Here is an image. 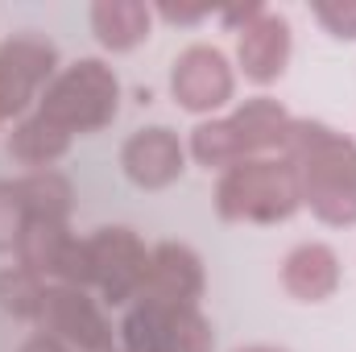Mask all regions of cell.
I'll list each match as a JSON object with an SVG mask.
<instances>
[{
  "label": "cell",
  "mask_w": 356,
  "mask_h": 352,
  "mask_svg": "<svg viewBox=\"0 0 356 352\" xmlns=\"http://www.w3.org/2000/svg\"><path fill=\"white\" fill-rule=\"evenodd\" d=\"M282 158L298 170L302 203L336 228L356 224V145L319 120H290Z\"/></svg>",
  "instance_id": "1"
},
{
  "label": "cell",
  "mask_w": 356,
  "mask_h": 352,
  "mask_svg": "<svg viewBox=\"0 0 356 352\" xmlns=\"http://www.w3.org/2000/svg\"><path fill=\"white\" fill-rule=\"evenodd\" d=\"M290 112L269 99H245L232 116H220V120H203L195 133H191V158L207 170H228L245 158H266L269 150H282L286 145V133H290Z\"/></svg>",
  "instance_id": "2"
},
{
  "label": "cell",
  "mask_w": 356,
  "mask_h": 352,
  "mask_svg": "<svg viewBox=\"0 0 356 352\" xmlns=\"http://www.w3.org/2000/svg\"><path fill=\"white\" fill-rule=\"evenodd\" d=\"M302 207V186L290 158H245L216 182V211L232 224H277Z\"/></svg>",
  "instance_id": "3"
},
{
  "label": "cell",
  "mask_w": 356,
  "mask_h": 352,
  "mask_svg": "<svg viewBox=\"0 0 356 352\" xmlns=\"http://www.w3.org/2000/svg\"><path fill=\"white\" fill-rule=\"evenodd\" d=\"M116 108H120V83L112 67H104L99 58H79L63 67L38 99V112L71 137L99 133L104 125H112Z\"/></svg>",
  "instance_id": "4"
},
{
  "label": "cell",
  "mask_w": 356,
  "mask_h": 352,
  "mask_svg": "<svg viewBox=\"0 0 356 352\" xmlns=\"http://www.w3.org/2000/svg\"><path fill=\"white\" fill-rule=\"evenodd\" d=\"M54 75H58L54 42L33 33V29L13 33L0 46V112H4V120L21 116L29 108V99L38 95V88L50 83Z\"/></svg>",
  "instance_id": "5"
},
{
  "label": "cell",
  "mask_w": 356,
  "mask_h": 352,
  "mask_svg": "<svg viewBox=\"0 0 356 352\" xmlns=\"http://www.w3.org/2000/svg\"><path fill=\"white\" fill-rule=\"evenodd\" d=\"M88 253H91V286H99L104 303L120 307V303L141 294L149 253L129 228H99V232H91Z\"/></svg>",
  "instance_id": "6"
},
{
  "label": "cell",
  "mask_w": 356,
  "mask_h": 352,
  "mask_svg": "<svg viewBox=\"0 0 356 352\" xmlns=\"http://www.w3.org/2000/svg\"><path fill=\"white\" fill-rule=\"evenodd\" d=\"M38 323H42V336H50L67 349L112 352V323L104 319L95 298H88V290H79V286H46Z\"/></svg>",
  "instance_id": "7"
},
{
  "label": "cell",
  "mask_w": 356,
  "mask_h": 352,
  "mask_svg": "<svg viewBox=\"0 0 356 352\" xmlns=\"http://www.w3.org/2000/svg\"><path fill=\"white\" fill-rule=\"evenodd\" d=\"M170 91H175V104L186 112H216L232 99L236 91V75L224 58V50L216 46H186L175 58V71H170Z\"/></svg>",
  "instance_id": "8"
},
{
  "label": "cell",
  "mask_w": 356,
  "mask_h": 352,
  "mask_svg": "<svg viewBox=\"0 0 356 352\" xmlns=\"http://www.w3.org/2000/svg\"><path fill=\"white\" fill-rule=\"evenodd\" d=\"M120 170L133 186L141 191H162L182 178L186 170V150L178 141L175 129L166 125H149V129H137L124 145H120Z\"/></svg>",
  "instance_id": "9"
},
{
  "label": "cell",
  "mask_w": 356,
  "mask_h": 352,
  "mask_svg": "<svg viewBox=\"0 0 356 352\" xmlns=\"http://www.w3.org/2000/svg\"><path fill=\"white\" fill-rule=\"evenodd\" d=\"M203 294V262L195 249L166 241L149 253L145 269V286L137 298H154V303H170V307H199Z\"/></svg>",
  "instance_id": "10"
},
{
  "label": "cell",
  "mask_w": 356,
  "mask_h": 352,
  "mask_svg": "<svg viewBox=\"0 0 356 352\" xmlns=\"http://www.w3.org/2000/svg\"><path fill=\"white\" fill-rule=\"evenodd\" d=\"M290 21L282 13H269L261 8L245 29H236V58H241V71L245 79L253 83H273L286 75V63H290Z\"/></svg>",
  "instance_id": "11"
},
{
  "label": "cell",
  "mask_w": 356,
  "mask_h": 352,
  "mask_svg": "<svg viewBox=\"0 0 356 352\" xmlns=\"http://www.w3.org/2000/svg\"><path fill=\"white\" fill-rule=\"evenodd\" d=\"M282 290L298 303H323L340 290V257L323 241H307L286 253L282 262Z\"/></svg>",
  "instance_id": "12"
},
{
  "label": "cell",
  "mask_w": 356,
  "mask_h": 352,
  "mask_svg": "<svg viewBox=\"0 0 356 352\" xmlns=\"http://www.w3.org/2000/svg\"><path fill=\"white\" fill-rule=\"evenodd\" d=\"M154 8L137 0H99L91 4V29L104 50H133L149 38Z\"/></svg>",
  "instance_id": "13"
},
{
  "label": "cell",
  "mask_w": 356,
  "mask_h": 352,
  "mask_svg": "<svg viewBox=\"0 0 356 352\" xmlns=\"http://www.w3.org/2000/svg\"><path fill=\"white\" fill-rule=\"evenodd\" d=\"M67 150H71V133H63L58 125H50L42 112L25 116L8 133V158L21 162V166H29V170H50Z\"/></svg>",
  "instance_id": "14"
},
{
  "label": "cell",
  "mask_w": 356,
  "mask_h": 352,
  "mask_svg": "<svg viewBox=\"0 0 356 352\" xmlns=\"http://www.w3.org/2000/svg\"><path fill=\"white\" fill-rule=\"evenodd\" d=\"M71 232L67 224H50V220H29L25 232H21V245H17V265H25L29 273H38L42 282L46 278H58L63 257L71 249Z\"/></svg>",
  "instance_id": "15"
},
{
  "label": "cell",
  "mask_w": 356,
  "mask_h": 352,
  "mask_svg": "<svg viewBox=\"0 0 356 352\" xmlns=\"http://www.w3.org/2000/svg\"><path fill=\"white\" fill-rule=\"evenodd\" d=\"M21 199L29 207V220H50V224H67L71 216V182L58 170H29L17 178Z\"/></svg>",
  "instance_id": "16"
},
{
  "label": "cell",
  "mask_w": 356,
  "mask_h": 352,
  "mask_svg": "<svg viewBox=\"0 0 356 352\" xmlns=\"http://www.w3.org/2000/svg\"><path fill=\"white\" fill-rule=\"evenodd\" d=\"M42 303H46V282L38 273H29L25 265L0 269V311H8L13 319H38Z\"/></svg>",
  "instance_id": "17"
},
{
  "label": "cell",
  "mask_w": 356,
  "mask_h": 352,
  "mask_svg": "<svg viewBox=\"0 0 356 352\" xmlns=\"http://www.w3.org/2000/svg\"><path fill=\"white\" fill-rule=\"evenodd\" d=\"M216 336L199 307H170L166 319V352H211Z\"/></svg>",
  "instance_id": "18"
},
{
  "label": "cell",
  "mask_w": 356,
  "mask_h": 352,
  "mask_svg": "<svg viewBox=\"0 0 356 352\" xmlns=\"http://www.w3.org/2000/svg\"><path fill=\"white\" fill-rule=\"evenodd\" d=\"M25 224H29V207L21 199L17 178H0V253H17Z\"/></svg>",
  "instance_id": "19"
},
{
  "label": "cell",
  "mask_w": 356,
  "mask_h": 352,
  "mask_svg": "<svg viewBox=\"0 0 356 352\" xmlns=\"http://www.w3.org/2000/svg\"><path fill=\"white\" fill-rule=\"evenodd\" d=\"M311 13L332 38L356 42V0H323V4H311Z\"/></svg>",
  "instance_id": "20"
},
{
  "label": "cell",
  "mask_w": 356,
  "mask_h": 352,
  "mask_svg": "<svg viewBox=\"0 0 356 352\" xmlns=\"http://www.w3.org/2000/svg\"><path fill=\"white\" fill-rule=\"evenodd\" d=\"M207 13H211V8H203V4H199V8H182V4H162V8H158V17H166V21H175V25H195V21H203V17H207Z\"/></svg>",
  "instance_id": "21"
},
{
  "label": "cell",
  "mask_w": 356,
  "mask_h": 352,
  "mask_svg": "<svg viewBox=\"0 0 356 352\" xmlns=\"http://www.w3.org/2000/svg\"><path fill=\"white\" fill-rule=\"evenodd\" d=\"M261 8H266V4H245V8H224V13H220V21H224V25H232V29H245V25H249V21H253V17L261 13Z\"/></svg>",
  "instance_id": "22"
},
{
  "label": "cell",
  "mask_w": 356,
  "mask_h": 352,
  "mask_svg": "<svg viewBox=\"0 0 356 352\" xmlns=\"http://www.w3.org/2000/svg\"><path fill=\"white\" fill-rule=\"evenodd\" d=\"M21 352H71V349L58 344V340H50V336H29V340L21 344Z\"/></svg>",
  "instance_id": "23"
},
{
  "label": "cell",
  "mask_w": 356,
  "mask_h": 352,
  "mask_svg": "<svg viewBox=\"0 0 356 352\" xmlns=\"http://www.w3.org/2000/svg\"><path fill=\"white\" fill-rule=\"evenodd\" d=\"M241 352H282V349H241Z\"/></svg>",
  "instance_id": "24"
},
{
  "label": "cell",
  "mask_w": 356,
  "mask_h": 352,
  "mask_svg": "<svg viewBox=\"0 0 356 352\" xmlns=\"http://www.w3.org/2000/svg\"><path fill=\"white\" fill-rule=\"evenodd\" d=\"M0 120H4V112H0Z\"/></svg>",
  "instance_id": "25"
}]
</instances>
